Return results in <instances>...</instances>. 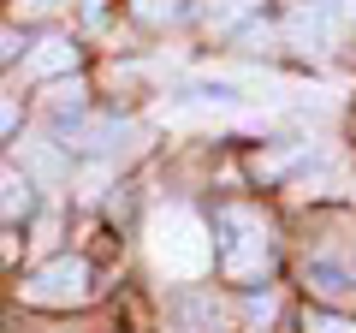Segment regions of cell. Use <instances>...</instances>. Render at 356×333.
<instances>
[{
  "label": "cell",
  "mask_w": 356,
  "mask_h": 333,
  "mask_svg": "<svg viewBox=\"0 0 356 333\" xmlns=\"http://www.w3.org/2000/svg\"><path fill=\"white\" fill-rule=\"evenodd\" d=\"M149 256H154V268H161L166 280H202L208 262H214V232L202 226L196 208L172 203V208H161L154 226H149Z\"/></svg>",
  "instance_id": "cell-1"
},
{
  "label": "cell",
  "mask_w": 356,
  "mask_h": 333,
  "mask_svg": "<svg viewBox=\"0 0 356 333\" xmlns=\"http://www.w3.org/2000/svg\"><path fill=\"white\" fill-rule=\"evenodd\" d=\"M214 256H220V268H226V280H255V274H267V262H273V238H267V220L255 215V208H243V203L220 208Z\"/></svg>",
  "instance_id": "cell-2"
},
{
  "label": "cell",
  "mask_w": 356,
  "mask_h": 333,
  "mask_svg": "<svg viewBox=\"0 0 356 333\" xmlns=\"http://www.w3.org/2000/svg\"><path fill=\"white\" fill-rule=\"evenodd\" d=\"M18 297L24 304H42V309H77V304H89V268L77 256H60V262L30 274L18 286Z\"/></svg>",
  "instance_id": "cell-3"
},
{
  "label": "cell",
  "mask_w": 356,
  "mask_h": 333,
  "mask_svg": "<svg viewBox=\"0 0 356 333\" xmlns=\"http://www.w3.org/2000/svg\"><path fill=\"white\" fill-rule=\"evenodd\" d=\"M309 292L327 297V304H356V244L321 250V256L309 262Z\"/></svg>",
  "instance_id": "cell-4"
},
{
  "label": "cell",
  "mask_w": 356,
  "mask_h": 333,
  "mask_svg": "<svg viewBox=\"0 0 356 333\" xmlns=\"http://www.w3.org/2000/svg\"><path fill=\"white\" fill-rule=\"evenodd\" d=\"M36 185H30V173H18V166H0V220H24L30 203H36Z\"/></svg>",
  "instance_id": "cell-5"
},
{
  "label": "cell",
  "mask_w": 356,
  "mask_h": 333,
  "mask_svg": "<svg viewBox=\"0 0 356 333\" xmlns=\"http://www.w3.org/2000/svg\"><path fill=\"white\" fill-rule=\"evenodd\" d=\"M77 65V48L65 36H48V42H36V54L24 60V72L30 77H54V72H72Z\"/></svg>",
  "instance_id": "cell-6"
},
{
  "label": "cell",
  "mask_w": 356,
  "mask_h": 333,
  "mask_svg": "<svg viewBox=\"0 0 356 333\" xmlns=\"http://www.w3.org/2000/svg\"><path fill=\"white\" fill-rule=\"evenodd\" d=\"M250 13H255V0H208V6H202L208 30H232L238 18H250Z\"/></svg>",
  "instance_id": "cell-7"
},
{
  "label": "cell",
  "mask_w": 356,
  "mask_h": 333,
  "mask_svg": "<svg viewBox=\"0 0 356 333\" xmlns=\"http://www.w3.org/2000/svg\"><path fill=\"white\" fill-rule=\"evenodd\" d=\"M24 161H30V173H36V179H60V173H65V161H60V155H54V149H48L42 137H30Z\"/></svg>",
  "instance_id": "cell-8"
},
{
  "label": "cell",
  "mask_w": 356,
  "mask_h": 333,
  "mask_svg": "<svg viewBox=\"0 0 356 333\" xmlns=\"http://www.w3.org/2000/svg\"><path fill=\"white\" fill-rule=\"evenodd\" d=\"M131 13L143 24H172V18H184V0H131Z\"/></svg>",
  "instance_id": "cell-9"
},
{
  "label": "cell",
  "mask_w": 356,
  "mask_h": 333,
  "mask_svg": "<svg viewBox=\"0 0 356 333\" xmlns=\"http://www.w3.org/2000/svg\"><path fill=\"white\" fill-rule=\"evenodd\" d=\"M303 333H356V316H332V309H309Z\"/></svg>",
  "instance_id": "cell-10"
},
{
  "label": "cell",
  "mask_w": 356,
  "mask_h": 333,
  "mask_svg": "<svg viewBox=\"0 0 356 333\" xmlns=\"http://www.w3.org/2000/svg\"><path fill=\"white\" fill-rule=\"evenodd\" d=\"M13 125H18V95L0 90V137H13Z\"/></svg>",
  "instance_id": "cell-11"
},
{
  "label": "cell",
  "mask_w": 356,
  "mask_h": 333,
  "mask_svg": "<svg viewBox=\"0 0 356 333\" xmlns=\"http://www.w3.org/2000/svg\"><path fill=\"white\" fill-rule=\"evenodd\" d=\"M0 54H13V30H0Z\"/></svg>",
  "instance_id": "cell-12"
},
{
  "label": "cell",
  "mask_w": 356,
  "mask_h": 333,
  "mask_svg": "<svg viewBox=\"0 0 356 333\" xmlns=\"http://www.w3.org/2000/svg\"><path fill=\"white\" fill-rule=\"evenodd\" d=\"M89 6H102V0H89Z\"/></svg>",
  "instance_id": "cell-13"
}]
</instances>
